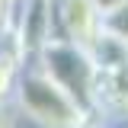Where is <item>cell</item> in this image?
<instances>
[{
    "label": "cell",
    "mask_w": 128,
    "mask_h": 128,
    "mask_svg": "<svg viewBox=\"0 0 128 128\" xmlns=\"http://www.w3.org/2000/svg\"><path fill=\"white\" fill-rule=\"evenodd\" d=\"M16 115H26L38 128H86L93 118L64 93L35 61H26L13 90Z\"/></svg>",
    "instance_id": "cell-1"
},
{
    "label": "cell",
    "mask_w": 128,
    "mask_h": 128,
    "mask_svg": "<svg viewBox=\"0 0 128 128\" xmlns=\"http://www.w3.org/2000/svg\"><path fill=\"white\" fill-rule=\"evenodd\" d=\"M32 61L38 64L80 109L90 112V118H93V112H96V90H99V64H96V54L90 48L51 35V38L42 42V48L35 51Z\"/></svg>",
    "instance_id": "cell-2"
},
{
    "label": "cell",
    "mask_w": 128,
    "mask_h": 128,
    "mask_svg": "<svg viewBox=\"0 0 128 128\" xmlns=\"http://www.w3.org/2000/svg\"><path fill=\"white\" fill-rule=\"evenodd\" d=\"M51 35L93 51L102 38V13L93 0H51Z\"/></svg>",
    "instance_id": "cell-3"
},
{
    "label": "cell",
    "mask_w": 128,
    "mask_h": 128,
    "mask_svg": "<svg viewBox=\"0 0 128 128\" xmlns=\"http://www.w3.org/2000/svg\"><path fill=\"white\" fill-rule=\"evenodd\" d=\"M102 35L115 42L118 48H125L128 51V6L125 10H115V13L102 16Z\"/></svg>",
    "instance_id": "cell-4"
},
{
    "label": "cell",
    "mask_w": 128,
    "mask_h": 128,
    "mask_svg": "<svg viewBox=\"0 0 128 128\" xmlns=\"http://www.w3.org/2000/svg\"><path fill=\"white\" fill-rule=\"evenodd\" d=\"M16 19V0H0V42H10Z\"/></svg>",
    "instance_id": "cell-5"
},
{
    "label": "cell",
    "mask_w": 128,
    "mask_h": 128,
    "mask_svg": "<svg viewBox=\"0 0 128 128\" xmlns=\"http://www.w3.org/2000/svg\"><path fill=\"white\" fill-rule=\"evenodd\" d=\"M16 109L13 102H0V128H16Z\"/></svg>",
    "instance_id": "cell-6"
},
{
    "label": "cell",
    "mask_w": 128,
    "mask_h": 128,
    "mask_svg": "<svg viewBox=\"0 0 128 128\" xmlns=\"http://www.w3.org/2000/svg\"><path fill=\"white\" fill-rule=\"evenodd\" d=\"M96 3V10L102 16H109V13H115V10H125L128 6V0H93Z\"/></svg>",
    "instance_id": "cell-7"
},
{
    "label": "cell",
    "mask_w": 128,
    "mask_h": 128,
    "mask_svg": "<svg viewBox=\"0 0 128 128\" xmlns=\"http://www.w3.org/2000/svg\"><path fill=\"white\" fill-rule=\"evenodd\" d=\"M86 128H112V125H106V122H90Z\"/></svg>",
    "instance_id": "cell-8"
},
{
    "label": "cell",
    "mask_w": 128,
    "mask_h": 128,
    "mask_svg": "<svg viewBox=\"0 0 128 128\" xmlns=\"http://www.w3.org/2000/svg\"><path fill=\"white\" fill-rule=\"evenodd\" d=\"M3 51H6V45H3V42H0V58H3Z\"/></svg>",
    "instance_id": "cell-9"
}]
</instances>
